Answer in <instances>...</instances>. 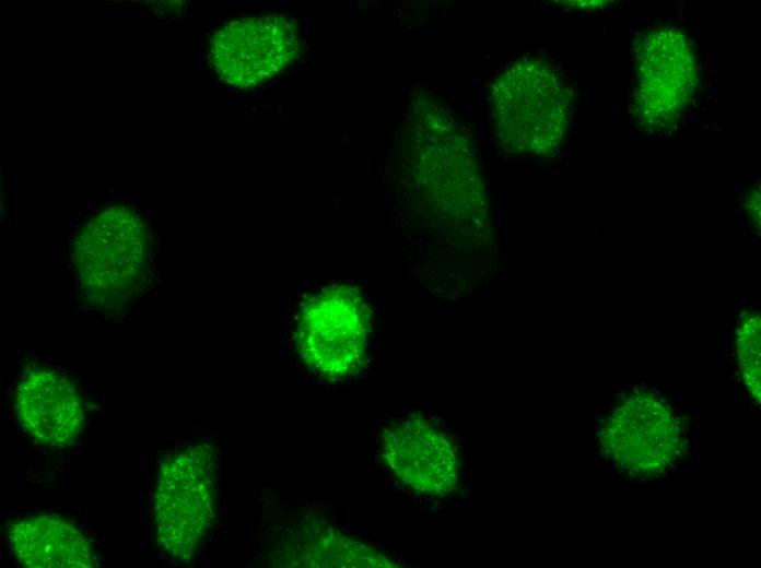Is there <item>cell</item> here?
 I'll return each mask as SVG.
<instances>
[{"label":"cell","mask_w":761,"mask_h":568,"mask_svg":"<svg viewBox=\"0 0 761 568\" xmlns=\"http://www.w3.org/2000/svg\"><path fill=\"white\" fill-rule=\"evenodd\" d=\"M149 227L139 212L112 205L90 215L70 246V263L82 301L109 316L127 310L151 277Z\"/></svg>","instance_id":"6da1fadb"},{"label":"cell","mask_w":761,"mask_h":568,"mask_svg":"<svg viewBox=\"0 0 761 568\" xmlns=\"http://www.w3.org/2000/svg\"><path fill=\"white\" fill-rule=\"evenodd\" d=\"M495 135L510 153L549 157L565 141L572 92L548 59L527 56L507 67L493 82Z\"/></svg>","instance_id":"7a4b0ae2"},{"label":"cell","mask_w":761,"mask_h":568,"mask_svg":"<svg viewBox=\"0 0 761 568\" xmlns=\"http://www.w3.org/2000/svg\"><path fill=\"white\" fill-rule=\"evenodd\" d=\"M700 82L692 40L672 25L646 31L635 46L631 113L639 128L663 133L686 115Z\"/></svg>","instance_id":"3957f363"},{"label":"cell","mask_w":761,"mask_h":568,"mask_svg":"<svg viewBox=\"0 0 761 568\" xmlns=\"http://www.w3.org/2000/svg\"><path fill=\"white\" fill-rule=\"evenodd\" d=\"M215 475V452L207 443L177 451L160 466L153 499L155 536L176 560H189L211 525Z\"/></svg>","instance_id":"277c9868"},{"label":"cell","mask_w":761,"mask_h":568,"mask_svg":"<svg viewBox=\"0 0 761 568\" xmlns=\"http://www.w3.org/2000/svg\"><path fill=\"white\" fill-rule=\"evenodd\" d=\"M368 309L349 286H332L312 297L301 310L295 340L300 356L320 377L343 380L366 357Z\"/></svg>","instance_id":"5b68a950"},{"label":"cell","mask_w":761,"mask_h":568,"mask_svg":"<svg viewBox=\"0 0 761 568\" xmlns=\"http://www.w3.org/2000/svg\"><path fill=\"white\" fill-rule=\"evenodd\" d=\"M378 452L390 475L418 496L442 498L459 485V446L432 417L412 413L389 422L379 433Z\"/></svg>","instance_id":"8992f818"},{"label":"cell","mask_w":761,"mask_h":568,"mask_svg":"<svg viewBox=\"0 0 761 568\" xmlns=\"http://www.w3.org/2000/svg\"><path fill=\"white\" fill-rule=\"evenodd\" d=\"M300 32L285 15H253L230 21L209 40V61L225 83L251 88L271 81L298 57Z\"/></svg>","instance_id":"52a82bcc"},{"label":"cell","mask_w":761,"mask_h":568,"mask_svg":"<svg viewBox=\"0 0 761 568\" xmlns=\"http://www.w3.org/2000/svg\"><path fill=\"white\" fill-rule=\"evenodd\" d=\"M14 410L25 431L45 446H70L83 428L84 405L77 387L48 368L30 370L21 378Z\"/></svg>","instance_id":"ba28073f"},{"label":"cell","mask_w":761,"mask_h":568,"mask_svg":"<svg viewBox=\"0 0 761 568\" xmlns=\"http://www.w3.org/2000/svg\"><path fill=\"white\" fill-rule=\"evenodd\" d=\"M19 563L28 568H91L97 565L91 542L69 521L57 516H32L8 529Z\"/></svg>","instance_id":"9c48e42d"},{"label":"cell","mask_w":761,"mask_h":568,"mask_svg":"<svg viewBox=\"0 0 761 568\" xmlns=\"http://www.w3.org/2000/svg\"><path fill=\"white\" fill-rule=\"evenodd\" d=\"M291 548L288 566L296 567H397L382 552L331 526H302L295 536L283 544Z\"/></svg>","instance_id":"30bf717a"},{"label":"cell","mask_w":761,"mask_h":568,"mask_svg":"<svg viewBox=\"0 0 761 568\" xmlns=\"http://www.w3.org/2000/svg\"><path fill=\"white\" fill-rule=\"evenodd\" d=\"M738 352L747 384L759 397L760 391V320L749 317L740 329Z\"/></svg>","instance_id":"8fae6325"},{"label":"cell","mask_w":761,"mask_h":568,"mask_svg":"<svg viewBox=\"0 0 761 568\" xmlns=\"http://www.w3.org/2000/svg\"><path fill=\"white\" fill-rule=\"evenodd\" d=\"M746 209L752 224L760 227V186H753L746 197Z\"/></svg>","instance_id":"7c38bea8"}]
</instances>
